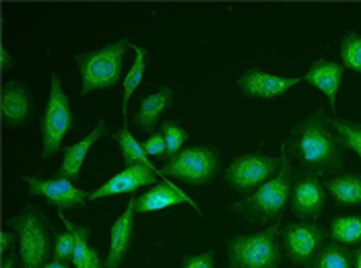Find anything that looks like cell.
Returning <instances> with one entry per match:
<instances>
[{
	"label": "cell",
	"instance_id": "1",
	"mask_svg": "<svg viewBox=\"0 0 361 268\" xmlns=\"http://www.w3.org/2000/svg\"><path fill=\"white\" fill-rule=\"evenodd\" d=\"M283 149L289 155L291 165L295 163L304 176L343 169V142L331 126L324 109H316L302 122H298L291 128Z\"/></svg>",
	"mask_w": 361,
	"mask_h": 268
},
{
	"label": "cell",
	"instance_id": "2",
	"mask_svg": "<svg viewBox=\"0 0 361 268\" xmlns=\"http://www.w3.org/2000/svg\"><path fill=\"white\" fill-rule=\"evenodd\" d=\"M281 169L275 178H271L267 184L258 188L254 194L246 196L244 200L227 207V211L235 214L246 217L250 223H277L281 221L283 209L289 205V196H291V188L295 182V169L291 165L289 155L285 153V149L281 151Z\"/></svg>",
	"mask_w": 361,
	"mask_h": 268
},
{
	"label": "cell",
	"instance_id": "3",
	"mask_svg": "<svg viewBox=\"0 0 361 268\" xmlns=\"http://www.w3.org/2000/svg\"><path fill=\"white\" fill-rule=\"evenodd\" d=\"M126 52H128V42L118 39L99 50L75 56V64L81 75V95L116 87L122 79Z\"/></svg>",
	"mask_w": 361,
	"mask_h": 268
},
{
	"label": "cell",
	"instance_id": "4",
	"mask_svg": "<svg viewBox=\"0 0 361 268\" xmlns=\"http://www.w3.org/2000/svg\"><path fill=\"white\" fill-rule=\"evenodd\" d=\"M281 223L256 233H240L229 238L227 262L231 268H277L281 264V252L277 245V236Z\"/></svg>",
	"mask_w": 361,
	"mask_h": 268
},
{
	"label": "cell",
	"instance_id": "5",
	"mask_svg": "<svg viewBox=\"0 0 361 268\" xmlns=\"http://www.w3.org/2000/svg\"><path fill=\"white\" fill-rule=\"evenodd\" d=\"M8 227L19 236V258L21 268H46L50 252H54L50 225L44 214L35 209H27L8 219Z\"/></svg>",
	"mask_w": 361,
	"mask_h": 268
},
{
	"label": "cell",
	"instance_id": "6",
	"mask_svg": "<svg viewBox=\"0 0 361 268\" xmlns=\"http://www.w3.org/2000/svg\"><path fill=\"white\" fill-rule=\"evenodd\" d=\"M75 116L71 109L68 95L64 93L62 80L58 75L50 77V95L44 116L39 120V134H42V159H50L62 149L64 136L73 130Z\"/></svg>",
	"mask_w": 361,
	"mask_h": 268
},
{
	"label": "cell",
	"instance_id": "7",
	"mask_svg": "<svg viewBox=\"0 0 361 268\" xmlns=\"http://www.w3.org/2000/svg\"><path fill=\"white\" fill-rule=\"evenodd\" d=\"M221 169V153L217 147L196 145L182 149L164 165V173L192 186L209 184Z\"/></svg>",
	"mask_w": 361,
	"mask_h": 268
},
{
	"label": "cell",
	"instance_id": "8",
	"mask_svg": "<svg viewBox=\"0 0 361 268\" xmlns=\"http://www.w3.org/2000/svg\"><path fill=\"white\" fill-rule=\"evenodd\" d=\"M281 163V157L267 153L238 155L223 171V180L238 194H254L262 184L277 176Z\"/></svg>",
	"mask_w": 361,
	"mask_h": 268
},
{
	"label": "cell",
	"instance_id": "9",
	"mask_svg": "<svg viewBox=\"0 0 361 268\" xmlns=\"http://www.w3.org/2000/svg\"><path fill=\"white\" fill-rule=\"evenodd\" d=\"M283 252L298 267L312 268L318 252L322 250L326 231L314 221H298L283 229Z\"/></svg>",
	"mask_w": 361,
	"mask_h": 268
},
{
	"label": "cell",
	"instance_id": "10",
	"mask_svg": "<svg viewBox=\"0 0 361 268\" xmlns=\"http://www.w3.org/2000/svg\"><path fill=\"white\" fill-rule=\"evenodd\" d=\"M29 192L50 200L58 209H83L89 202V192L75 188V182L56 178V180H42V178H23Z\"/></svg>",
	"mask_w": 361,
	"mask_h": 268
},
{
	"label": "cell",
	"instance_id": "11",
	"mask_svg": "<svg viewBox=\"0 0 361 268\" xmlns=\"http://www.w3.org/2000/svg\"><path fill=\"white\" fill-rule=\"evenodd\" d=\"M300 80L302 79L298 77H279L262 68H248L238 79V87L242 95L248 99H273L279 95H285L289 89L300 85Z\"/></svg>",
	"mask_w": 361,
	"mask_h": 268
},
{
	"label": "cell",
	"instance_id": "12",
	"mask_svg": "<svg viewBox=\"0 0 361 268\" xmlns=\"http://www.w3.org/2000/svg\"><path fill=\"white\" fill-rule=\"evenodd\" d=\"M326 207V188L316 176H300L289 196V211L302 219H318Z\"/></svg>",
	"mask_w": 361,
	"mask_h": 268
},
{
	"label": "cell",
	"instance_id": "13",
	"mask_svg": "<svg viewBox=\"0 0 361 268\" xmlns=\"http://www.w3.org/2000/svg\"><path fill=\"white\" fill-rule=\"evenodd\" d=\"M2 122L6 128H23L33 114L29 87L19 80H8L2 89Z\"/></svg>",
	"mask_w": 361,
	"mask_h": 268
},
{
	"label": "cell",
	"instance_id": "14",
	"mask_svg": "<svg viewBox=\"0 0 361 268\" xmlns=\"http://www.w3.org/2000/svg\"><path fill=\"white\" fill-rule=\"evenodd\" d=\"M157 182V173L155 167H147V165H128L124 167V171H120L118 176H114L108 180L104 186L89 192V200H99V198H108L114 194H126V192H135L139 188L151 186Z\"/></svg>",
	"mask_w": 361,
	"mask_h": 268
},
{
	"label": "cell",
	"instance_id": "15",
	"mask_svg": "<svg viewBox=\"0 0 361 268\" xmlns=\"http://www.w3.org/2000/svg\"><path fill=\"white\" fill-rule=\"evenodd\" d=\"M135 198L126 205L124 213L120 214L114 225H111V240H110V252H108V258L104 260L106 268H118L128 250L133 248L135 243Z\"/></svg>",
	"mask_w": 361,
	"mask_h": 268
},
{
	"label": "cell",
	"instance_id": "16",
	"mask_svg": "<svg viewBox=\"0 0 361 268\" xmlns=\"http://www.w3.org/2000/svg\"><path fill=\"white\" fill-rule=\"evenodd\" d=\"M106 133H108L106 120L102 118V120L97 122V126L87 134L85 138H81V140H79L77 145H73V147H66V149H64V159H62L60 167H58V178L77 182V180L81 178V169H83L85 157H87L89 149H91L99 138H104Z\"/></svg>",
	"mask_w": 361,
	"mask_h": 268
},
{
	"label": "cell",
	"instance_id": "17",
	"mask_svg": "<svg viewBox=\"0 0 361 268\" xmlns=\"http://www.w3.org/2000/svg\"><path fill=\"white\" fill-rule=\"evenodd\" d=\"M176 205H188V207L198 211V207L182 190H178V188L167 184V182H161V184H155V188H151L149 192L140 194L139 198H135V213H153V211L169 209V207H176Z\"/></svg>",
	"mask_w": 361,
	"mask_h": 268
},
{
	"label": "cell",
	"instance_id": "18",
	"mask_svg": "<svg viewBox=\"0 0 361 268\" xmlns=\"http://www.w3.org/2000/svg\"><path fill=\"white\" fill-rule=\"evenodd\" d=\"M345 75V66L343 64H336L331 60H316L310 71L306 73L307 85L316 87L320 93H324L329 97V104L331 109H336V95H338V87H341V80Z\"/></svg>",
	"mask_w": 361,
	"mask_h": 268
},
{
	"label": "cell",
	"instance_id": "19",
	"mask_svg": "<svg viewBox=\"0 0 361 268\" xmlns=\"http://www.w3.org/2000/svg\"><path fill=\"white\" fill-rule=\"evenodd\" d=\"M171 104H173V89H169V87H161L157 93L142 97L137 107V114H135L137 128L142 133H151L159 124L161 116L171 107Z\"/></svg>",
	"mask_w": 361,
	"mask_h": 268
},
{
	"label": "cell",
	"instance_id": "20",
	"mask_svg": "<svg viewBox=\"0 0 361 268\" xmlns=\"http://www.w3.org/2000/svg\"><path fill=\"white\" fill-rule=\"evenodd\" d=\"M329 192L341 207H357L361 205V176L360 173H343L326 182Z\"/></svg>",
	"mask_w": 361,
	"mask_h": 268
},
{
	"label": "cell",
	"instance_id": "21",
	"mask_svg": "<svg viewBox=\"0 0 361 268\" xmlns=\"http://www.w3.org/2000/svg\"><path fill=\"white\" fill-rule=\"evenodd\" d=\"M331 238L341 245H361V214L334 217L331 221Z\"/></svg>",
	"mask_w": 361,
	"mask_h": 268
},
{
	"label": "cell",
	"instance_id": "22",
	"mask_svg": "<svg viewBox=\"0 0 361 268\" xmlns=\"http://www.w3.org/2000/svg\"><path fill=\"white\" fill-rule=\"evenodd\" d=\"M312 268H353V252L341 243H324Z\"/></svg>",
	"mask_w": 361,
	"mask_h": 268
},
{
	"label": "cell",
	"instance_id": "23",
	"mask_svg": "<svg viewBox=\"0 0 361 268\" xmlns=\"http://www.w3.org/2000/svg\"><path fill=\"white\" fill-rule=\"evenodd\" d=\"M116 142H118V149L122 153V159L128 165H147V167H153L149 163V157L145 153V149L139 145V140L130 134L128 126L124 124L118 133H116Z\"/></svg>",
	"mask_w": 361,
	"mask_h": 268
},
{
	"label": "cell",
	"instance_id": "24",
	"mask_svg": "<svg viewBox=\"0 0 361 268\" xmlns=\"http://www.w3.org/2000/svg\"><path fill=\"white\" fill-rule=\"evenodd\" d=\"M133 50H135V62H133V66H130V73L126 75V79H124V89H122V111H124V116H126V109H128V102H130V97L135 95V91L139 89V85L142 83V77H145V68H147V56L149 54L145 52L142 48H137V46H133Z\"/></svg>",
	"mask_w": 361,
	"mask_h": 268
},
{
	"label": "cell",
	"instance_id": "25",
	"mask_svg": "<svg viewBox=\"0 0 361 268\" xmlns=\"http://www.w3.org/2000/svg\"><path fill=\"white\" fill-rule=\"evenodd\" d=\"M331 126L334 128L341 142L351 149L361 159V122L355 120H343V118H329Z\"/></svg>",
	"mask_w": 361,
	"mask_h": 268
},
{
	"label": "cell",
	"instance_id": "26",
	"mask_svg": "<svg viewBox=\"0 0 361 268\" xmlns=\"http://www.w3.org/2000/svg\"><path fill=\"white\" fill-rule=\"evenodd\" d=\"M60 219H62V223H64V227L68 229V231H73V236H75V254H73V264L75 268H83L85 262L89 260V256H91V252H93V248H89V236H91V229L89 227H85V225H75L73 221H68V219H64V214L60 213Z\"/></svg>",
	"mask_w": 361,
	"mask_h": 268
},
{
	"label": "cell",
	"instance_id": "27",
	"mask_svg": "<svg viewBox=\"0 0 361 268\" xmlns=\"http://www.w3.org/2000/svg\"><path fill=\"white\" fill-rule=\"evenodd\" d=\"M341 58L347 68L361 75V35L360 33H345L341 39Z\"/></svg>",
	"mask_w": 361,
	"mask_h": 268
},
{
	"label": "cell",
	"instance_id": "28",
	"mask_svg": "<svg viewBox=\"0 0 361 268\" xmlns=\"http://www.w3.org/2000/svg\"><path fill=\"white\" fill-rule=\"evenodd\" d=\"M161 134H164V138H166L167 157H173L176 153H180L182 147H184V142L188 140V133H186L178 122H173V120H164V124H161Z\"/></svg>",
	"mask_w": 361,
	"mask_h": 268
},
{
	"label": "cell",
	"instance_id": "29",
	"mask_svg": "<svg viewBox=\"0 0 361 268\" xmlns=\"http://www.w3.org/2000/svg\"><path fill=\"white\" fill-rule=\"evenodd\" d=\"M54 233V258L56 260H62V262H68L73 260V254H75V236L73 231H52Z\"/></svg>",
	"mask_w": 361,
	"mask_h": 268
},
{
	"label": "cell",
	"instance_id": "30",
	"mask_svg": "<svg viewBox=\"0 0 361 268\" xmlns=\"http://www.w3.org/2000/svg\"><path fill=\"white\" fill-rule=\"evenodd\" d=\"M142 149H145V153H147V155H153V157H157V159H164V157H167V145L161 130H159V133L151 134V136L145 140Z\"/></svg>",
	"mask_w": 361,
	"mask_h": 268
},
{
	"label": "cell",
	"instance_id": "31",
	"mask_svg": "<svg viewBox=\"0 0 361 268\" xmlns=\"http://www.w3.org/2000/svg\"><path fill=\"white\" fill-rule=\"evenodd\" d=\"M182 268H215V254L211 250L202 252V254H195V256H186Z\"/></svg>",
	"mask_w": 361,
	"mask_h": 268
},
{
	"label": "cell",
	"instance_id": "32",
	"mask_svg": "<svg viewBox=\"0 0 361 268\" xmlns=\"http://www.w3.org/2000/svg\"><path fill=\"white\" fill-rule=\"evenodd\" d=\"M19 241V236L11 229V231H6V233H2V238H0V250H2V254H8L11 252V248L15 245Z\"/></svg>",
	"mask_w": 361,
	"mask_h": 268
},
{
	"label": "cell",
	"instance_id": "33",
	"mask_svg": "<svg viewBox=\"0 0 361 268\" xmlns=\"http://www.w3.org/2000/svg\"><path fill=\"white\" fill-rule=\"evenodd\" d=\"M0 64H2V71L8 73L11 68H15L17 60H15V56L8 52V50H2V52H0Z\"/></svg>",
	"mask_w": 361,
	"mask_h": 268
},
{
	"label": "cell",
	"instance_id": "34",
	"mask_svg": "<svg viewBox=\"0 0 361 268\" xmlns=\"http://www.w3.org/2000/svg\"><path fill=\"white\" fill-rule=\"evenodd\" d=\"M83 268H106L104 260H102V258H99V254H97V250H93V252H91V256H89V260L85 262Z\"/></svg>",
	"mask_w": 361,
	"mask_h": 268
},
{
	"label": "cell",
	"instance_id": "35",
	"mask_svg": "<svg viewBox=\"0 0 361 268\" xmlns=\"http://www.w3.org/2000/svg\"><path fill=\"white\" fill-rule=\"evenodd\" d=\"M21 262V258L17 254H8L4 260H2V268H17V264Z\"/></svg>",
	"mask_w": 361,
	"mask_h": 268
},
{
	"label": "cell",
	"instance_id": "36",
	"mask_svg": "<svg viewBox=\"0 0 361 268\" xmlns=\"http://www.w3.org/2000/svg\"><path fill=\"white\" fill-rule=\"evenodd\" d=\"M353 268H361V245L353 250Z\"/></svg>",
	"mask_w": 361,
	"mask_h": 268
},
{
	"label": "cell",
	"instance_id": "37",
	"mask_svg": "<svg viewBox=\"0 0 361 268\" xmlns=\"http://www.w3.org/2000/svg\"><path fill=\"white\" fill-rule=\"evenodd\" d=\"M46 268H71L68 267V262H62V260H52V262H48L46 264Z\"/></svg>",
	"mask_w": 361,
	"mask_h": 268
}]
</instances>
